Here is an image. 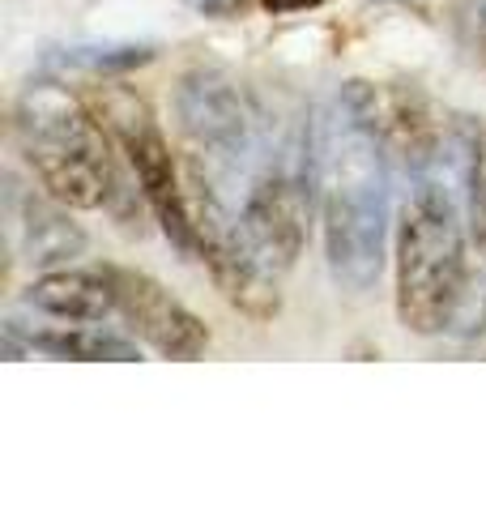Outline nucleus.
<instances>
[{"instance_id":"nucleus-1","label":"nucleus","mask_w":486,"mask_h":512,"mask_svg":"<svg viewBox=\"0 0 486 512\" xmlns=\"http://www.w3.org/2000/svg\"><path fill=\"white\" fill-rule=\"evenodd\" d=\"M388 175L393 163L337 103L316 150V197L329 274L346 291L363 295L380 282L384 239H388Z\"/></svg>"},{"instance_id":"nucleus-2","label":"nucleus","mask_w":486,"mask_h":512,"mask_svg":"<svg viewBox=\"0 0 486 512\" xmlns=\"http://www.w3.org/2000/svg\"><path fill=\"white\" fill-rule=\"evenodd\" d=\"M13 137L39 188L69 210H107L124 192L116 141L90 107L64 94L60 82H35L13 107Z\"/></svg>"},{"instance_id":"nucleus-3","label":"nucleus","mask_w":486,"mask_h":512,"mask_svg":"<svg viewBox=\"0 0 486 512\" xmlns=\"http://www.w3.org/2000/svg\"><path fill=\"white\" fill-rule=\"evenodd\" d=\"M474 291L465 222L440 180L418 175L397 222V320L418 338L457 329Z\"/></svg>"},{"instance_id":"nucleus-4","label":"nucleus","mask_w":486,"mask_h":512,"mask_svg":"<svg viewBox=\"0 0 486 512\" xmlns=\"http://www.w3.org/2000/svg\"><path fill=\"white\" fill-rule=\"evenodd\" d=\"M81 103L103 124V133L116 141V150L124 154L145 205H150V214L158 218V227L167 231V239L184 256L201 261V231H197V218H192V197H188L180 167H175L167 137H162V128H158L154 107L145 103L133 86L111 82V77H103V82L90 90H81Z\"/></svg>"},{"instance_id":"nucleus-5","label":"nucleus","mask_w":486,"mask_h":512,"mask_svg":"<svg viewBox=\"0 0 486 512\" xmlns=\"http://www.w3.org/2000/svg\"><path fill=\"white\" fill-rule=\"evenodd\" d=\"M346 116L384 150L393 171L427 175L444 158L448 120L418 86L405 82H346L342 99Z\"/></svg>"},{"instance_id":"nucleus-6","label":"nucleus","mask_w":486,"mask_h":512,"mask_svg":"<svg viewBox=\"0 0 486 512\" xmlns=\"http://www.w3.org/2000/svg\"><path fill=\"white\" fill-rule=\"evenodd\" d=\"M188 197H192V218H197L201 231V261L209 269L214 286L226 295V303H235L243 316L252 320H273L282 308L278 299V278H269L261 265L252 261L248 244H243L239 218L226 210L222 197L209 184V175L201 171V163H188Z\"/></svg>"},{"instance_id":"nucleus-7","label":"nucleus","mask_w":486,"mask_h":512,"mask_svg":"<svg viewBox=\"0 0 486 512\" xmlns=\"http://www.w3.org/2000/svg\"><path fill=\"white\" fill-rule=\"evenodd\" d=\"M307 222H312V188L303 175L282 167L256 175L239 205L243 244L269 278H282L299 265L307 248Z\"/></svg>"},{"instance_id":"nucleus-8","label":"nucleus","mask_w":486,"mask_h":512,"mask_svg":"<svg viewBox=\"0 0 486 512\" xmlns=\"http://www.w3.org/2000/svg\"><path fill=\"white\" fill-rule=\"evenodd\" d=\"M175 107H180L184 137L192 141V150H197L192 158L231 167L252 150V107L243 103L239 86L226 73L192 69L180 82Z\"/></svg>"},{"instance_id":"nucleus-9","label":"nucleus","mask_w":486,"mask_h":512,"mask_svg":"<svg viewBox=\"0 0 486 512\" xmlns=\"http://www.w3.org/2000/svg\"><path fill=\"white\" fill-rule=\"evenodd\" d=\"M111 278H116L120 316L137 342H145L167 359L205 355V346H209L205 320L192 312L188 303L175 299L158 278L141 274V269H120V265H111Z\"/></svg>"},{"instance_id":"nucleus-10","label":"nucleus","mask_w":486,"mask_h":512,"mask_svg":"<svg viewBox=\"0 0 486 512\" xmlns=\"http://www.w3.org/2000/svg\"><path fill=\"white\" fill-rule=\"evenodd\" d=\"M26 308H35L52 320H107L111 312H120L116 303V278L111 265L103 269H47L26 286Z\"/></svg>"},{"instance_id":"nucleus-11","label":"nucleus","mask_w":486,"mask_h":512,"mask_svg":"<svg viewBox=\"0 0 486 512\" xmlns=\"http://www.w3.org/2000/svg\"><path fill=\"white\" fill-rule=\"evenodd\" d=\"M5 333H18L30 350H43L52 359H77V363H137L141 346L137 338L111 333L103 320H56V325L22 329L18 320H9Z\"/></svg>"},{"instance_id":"nucleus-12","label":"nucleus","mask_w":486,"mask_h":512,"mask_svg":"<svg viewBox=\"0 0 486 512\" xmlns=\"http://www.w3.org/2000/svg\"><path fill=\"white\" fill-rule=\"evenodd\" d=\"M13 227L22 231V244L30 265L39 269H60L86 248V235L77 231V222L69 218V205H60L56 197H18V218Z\"/></svg>"},{"instance_id":"nucleus-13","label":"nucleus","mask_w":486,"mask_h":512,"mask_svg":"<svg viewBox=\"0 0 486 512\" xmlns=\"http://www.w3.org/2000/svg\"><path fill=\"white\" fill-rule=\"evenodd\" d=\"M154 60V47L150 43H77V47H64V52L47 56L52 69H73V73H86V77H120V73H133L141 64Z\"/></svg>"},{"instance_id":"nucleus-14","label":"nucleus","mask_w":486,"mask_h":512,"mask_svg":"<svg viewBox=\"0 0 486 512\" xmlns=\"http://www.w3.org/2000/svg\"><path fill=\"white\" fill-rule=\"evenodd\" d=\"M465 184H469V235L486 256V133L469 128L465 146Z\"/></svg>"},{"instance_id":"nucleus-15","label":"nucleus","mask_w":486,"mask_h":512,"mask_svg":"<svg viewBox=\"0 0 486 512\" xmlns=\"http://www.w3.org/2000/svg\"><path fill=\"white\" fill-rule=\"evenodd\" d=\"M452 30L469 56L486 69V0H457L452 9Z\"/></svg>"},{"instance_id":"nucleus-16","label":"nucleus","mask_w":486,"mask_h":512,"mask_svg":"<svg viewBox=\"0 0 486 512\" xmlns=\"http://www.w3.org/2000/svg\"><path fill=\"white\" fill-rule=\"evenodd\" d=\"M248 5L252 0H197V9L205 13V18H239Z\"/></svg>"},{"instance_id":"nucleus-17","label":"nucleus","mask_w":486,"mask_h":512,"mask_svg":"<svg viewBox=\"0 0 486 512\" xmlns=\"http://www.w3.org/2000/svg\"><path fill=\"white\" fill-rule=\"evenodd\" d=\"M261 5L273 13V18H286V13H303V9H316L324 0H261Z\"/></svg>"}]
</instances>
